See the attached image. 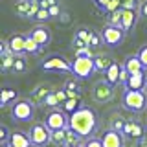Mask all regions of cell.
Instances as JSON below:
<instances>
[{
    "instance_id": "9",
    "label": "cell",
    "mask_w": 147,
    "mask_h": 147,
    "mask_svg": "<svg viewBox=\"0 0 147 147\" xmlns=\"http://www.w3.org/2000/svg\"><path fill=\"white\" fill-rule=\"evenodd\" d=\"M44 70H55V72H68L72 74V63H68L61 55H52L42 63Z\"/></svg>"
},
{
    "instance_id": "7",
    "label": "cell",
    "mask_w": 147,
    "mask_h": 147,
    "mask_svg": "<svg viewBox=\"0 0 147 147\" xmlns=\"http://www.w3.org/2000/svg\"><path fill=\"white\" fill-rule=\"evenodd\" d=\"M92 98L98 103H109L110 99L114 98V85L105 79V81H98L92 88Z\"/></svg>"
},
{
    "instance_id": "24",
    "label": "cell",
    "mask_w": 147,
    "mask_h": 147,
    "mask_svg": "<svg viewBox=\"0 0 147 147\" xmlns=\"http://www.w3.org/2000/svg\"><path fill=\"white\" fill-rule=\"evenodd\" d=\"M26 68H28V63H26V59H24V55H15V63H13V72L15 74H24L26 72Z\"/></svg>"
},
{
    "instance_id": "18",
    "label": "cell",
    "mask_w": 147,
    "mask_h": 147,
    "mask_svg": "<svg viewBox=\"0 0 147 147\" xmlns=\"http://www.w3.org/2000/svg\"><path fill=\"white\" fill-rule=\"evenodd\" d=\"M9 144H11L13 147H33L31 138L28 134H24V132H11Z\"/></svg>"
},
{
    "instance_id": "5",
    "label": "cell",
    "mask_w": 147,
    "mask_h": 147,
    "mask_svg": "<svg viewBox=\"0 0 147 147\" xmlns=\"http://www.w3.org/2000/svg\"><path fill=\"white\" fill-rule=\"evenodd\" d=\"M127 31L123 30L121 26H114V24H107L101 31V37H103V44H107L109 48H116L123 42Z\"/></svg>"
},
{
    "instance_id": "14",
    "label": "cell",
    "mask_w": 147,
    "mask_h": 147,
    "mask_svg": "<svg viewBox=\"0 0 147 147\" xmlns=\"http://www.w3.org/2000/svg\"><path fill=\"white\" fill-rule=\"evenodd\" d=\"M7 46L11 50V53H15V55L26 53V35H22V33L11 35L7 39Z\"/></svg>"
},
{
    "instance_id": "2",
    "label": "cell",
    "mask_w": 147,
    "mask_h": 147,
    "mask_svg": "<svg viewBox=\"0 0 147 147\" xmlns=\"http://www.w3.org/2000/svg\"><path fill=\"white\" fill-rule=\"evenodd\" d=\"M121 105L123 109L129 110L132 114H138V112H144L145 107H147V94L145 90H131V88H125L121 96Z\"/></svg>"
},
{
    "instance_id": "8",
    "label": "cell",
    "mask_w": 147,
    "mask_h": 147,
    "mask_svg": "<svg viewBox=\"0 0 147 147\" xmlns=\"http://www.w3.org/2000/svg\"><path fill=\"white\" fill-rule=\"evenodd\" d=\"M44 123L50 127V131H61V129H66L68 127V118H66V114L61 112L59 109H55V110H50L48 114L44 116Z\"/></svg>"
},
{
    "instance_id": "31",
    "label": "cell",
    "mask_w": 147,
    "mask_h": 147,
    "mask_svg": "<svg viewBox=\"0 0 147 147\" xmlns=\"http://www.w3.org/2000/svg\"><path fill=\"white\" fill-rule=\"evenodd\" d=\"M9 138H11V132H9L7 125H0V144H7Z\"/></svg>"
},
{
    "instance_id": "42",
    "label": "cell",
    "mask_w": 147,
    "mask_h": 147,
    "mask_svg": "<svg viewBox=\"0 0 147 147\" xmlns=\"http://www.w3.org/2000/svg\"><path fill=\"white\" fill-rule=\"evenodd\" d=\"M109 2H110V0H94V4H96V6H98L99 9H105Z\"/></svg>"
},
{
    "instance_id": "12",
    "label": "cell",
    "mask_w": 147,
    "mask_h": 147,
    "mask_svg": "<svg viewBox=\"0 0 147 147\" xmlns=\"http://www.w3.org/2000/svg\"><path fill=\"white\" fill-rule=\"evenodd\" d=\"M123 134H125V138H129V140H140V138L145 136V129H144L142 123L127 119L125 129H123Z\"/></svg>"
},
{
    "instance_id": "20",
    "label": "cell",
    "mask_w": 147,
    "mask_h": 147,
    "mask_svg": "<svg viewBox=\"0 0 147 147\" xmlns=\"http://www.w3.org/2000/svg\"><path fill=\"white\" fill-rule=\"evenodd\" d=\"M17 98H18L17 90H13V88H4L2 94H0V107H7L9 103H15Z\"/></svg>"
},
{
    "instance_id": "43",
    "label": "cell",
    "mask_w": 147,
    "mask_h": 147,
    "mask_svg": "<svg viewBox=\"0 0 147 147\" xmlns=\"http://www.w3.org/2000/svg\"><path fill=\"white\" fill-rule=\"evenodd\" d=\"M64 147H83V145H77V144H70V145H64Z\"/></svg>"
},
{
    "instance_id": "28",
    "label": "cell",
    "mask_w": 147,
    "mask_h": 147,
    "mask_svg": "<svg viewBox=\"0 0 147 147\" xmlns=\"http://www.w3.org/2000/svg\"><path fill=\"white\" fill-rule=\"evenodd\" d=\"M44 105L46 107H57V105H61V101H59V98H57V94L52 90L48 96H46V99H44Z\"/></svg>"
},
{
    "instance_id": "34",
    "label": "cell",
    "mask_w": 147,
    "mask_h": 147,
    "mask_svg": "<svg viewBox=\"0 0 147 147\" xmlns=\"http://www.w3.org/2000/svg\"><path fill=\"white\" fill-rule=\"evenodd\" d=\"M64 88H66L68 92H76V94H79V85H77V81H74V79L64 83Z\"/></svg>"
},
{
    "instance_id": "36",
    "label": "cell",
    "mask_w": 147,
    "mask_h": 147,
    "mask_svg": "<svg viewBox=\"0 0 147 147\" xmlns=\"http://www.w3.org/2000/svg\"><path fill=\"white\" fill-rule=\"evenodd\" d=\"M129 77H131V74L127 72L125 66H121V74H119V85H125V83L129 81Z\"/></svg>"
},
{
    "instance_id": "44",
    "label": "cell",
    "mask_w": 147,
    "mask_h": 147,
    "mask_svg": "<svg viewBox=\"0 0 147 147\" xmlns=\"http://www.w3.org/2000/svg\"><path fill=\"white\" fill-rule=\"evenodd\" d=\"M2 147H13V145H11V144L7 142V144H2Z\"/></svg>"
},
{
    "instance_id": "23",
    "label": "cell",
    "mask_w": 147,
    "mask_h": 147,
    "mask_svg": "<svg viewBox=\"0 0 147 147\" xmlns=\"http://www.w3.org/2000/svg\"><path fill=\"white\" fill-rule=\"evenodd\" d=\"M30 7H31V0H18L17 6H15V13L20 17H28Z\"/></svg>"
},
{
    "instance_id": "40",
    "label": "cell",
    "mask_w": 147,
    "mask_h": 147,
    "mask_svg": "<svg viewBox=\"0 0 147 147\" xmlns=\"http://www.w3.org/2000/svg\"><path fill=\"white\" fill-rule=\"evenodd\" d=\"M121 7H138V0H121Z\"/></svg>"
},
{
    "instance_id": "15",
    "label": "cell",
    "mask_w": 147,
    "mask_h": 147,
    "mask_svg": "<svg viewBox=\"0 0 147 147\" xmlns=\"http://www.w3.org/2000/svg\"><path fill=\"white\" fill-rule=\"evenodd\" d=\"M123 86H125V88H131V90H145V86H147L145 72H140V74H131L129 81H127Z\"/></svg>"
},
{
    "instance_id": "26",
    "label": "cell",
    "mask_w": 147,
    "mask_h": 147,
    "mask_svg": "<svg viewBox=\"0 0 147 147\" xmlns=\"http://www.w3.org/2000/svg\"><path fill=\"white\" fill-rule=\"evenodd\" d=\"M63 109H64V112H68V114L76 112V110L79 109V98H68L63 103Z\"/></svg>"
},
{
    "instance_id": "29",
    "label": "cell",
    "mask_w": 147,
    "mask_h": 147,
    "mask_svg": "<svg viewBox=\"0 0 147 147\" xmlns=\"http://www.w3.org/2000/svg\"><path fill=\"white\" fill-rule=\"evenodd\" d=\"M48 18H52L50 11H48V9H44V7H40L39 11H37V15L33 17V20H37V22H46Z\"/></svg>"
},
{
    "instance_id": "37",
    "label": "cell",
    "mask_w": 147,
    "mask_h": 147,
    "mask_svg": "<svg viewBox=\"0 0 147 147\" xmlns=\"http://www.w3.org/2000/svg\"><path fill=\"white\" fill-rule=\"evenodd\" d=\"M55 94H57V98H59V101H61V105L68 99V92H66V88H59V90H55Z\"/></svg>"
},
{
    "instance_id": "39",
    "label": "cell",
    "mask_w": 147,
    "mask_h": 147,
    "mask_svg": "<svg viewBox=\"0 0 147 147\" xmlns=\"http://www.w3.org/2000/svg\"><path fill=\"white\" fill-rule=\"evenodd\" d=\"M48 11H50V15H52V17H59V15H61V7H59V4H53V6H50Z\"/></svg>"
},
{
    "instance_id": "25",
    "label": "cell",
    "mask_w": 147,
    "mask_h": 147,
    "mask_svg": "<svg viewBox=\"0 0 147 147\" xmlns=\"http://www.w3.org/2000/svg\"><path fill=\"white\" fill-rule=\"evenodd\" d=\"M52 142L57 145L64 147L66 145V129H61V131H53L52 132Z\"/></svg>"
},
{
    "instance_id": "33",
    "label": "cell",
    "mask_w": 147,
    "mask_h": 147,
    "mask_svg": "<svg viewBox=\"0 0 147 147\" xmlns=\"http://www.w3.org/2000/svg\"><path fill=\"white\" fill-rule=\"evenodd\" d=\"M101 42H103V37H101V33H94V31H92V37H90V48H98Z\"/></svg>"
},
{
    "instance_id": "4",
    "label": "cell",
    "mask_w": 147,
    "mask_h": 147,
    "mask_svg": "<svg viewBox=\"0 0 147 147\" xmlns=\"http://www.w3.org/2000/svg\"><path fill=\"white\" fill-rule=\"evenodd\" d=\"M11 116L17 121H31L35 116V103L31 99H17L11 107Z\"/></svg>"
},
{
    "instance_id": "45",
    "label": "cell",
    "mask_w": 147,
    "mask_h": 147,
    "mask_svg": "<svg viewBox=\"0 0 147 147\" xmlns=\"http://www.w3.org/2000/svg\"><path fill=\"white\" fill-rule=\"evenodd\" d=\"M31 2H40V0H31Z\"/></svg>"
},
{
    "instance_id": "21",
    "label": "cell",
    "mask_w": 147,
    "mask_h": 147,
    "mask_svg": "<svg viewBox=\"0 0 147 147\" xmlns=\"http://www.w3.org/2000/svg\"><path fill=\"white\" fill-rule=\"evenodd\" d=\"M94 63H96V70L98 72H107V68L114 61L110 57H107V55H94Z\"/></svg>"
},
{
    "instance_id": "17",
    "label": "cell",
    "mask_w": 147,
    "mask_h": 147,
    "mask_svg": "<svg viewBox=\"0 0 147 147\" xmlns=\"http://www.w3.org/2000/svg\"><path fill=\"white\" fill-rule=\"evenodd\" d=\"M52 92V88H50V85H39L37 88L30 94V99L33 101L35 105H44V99L46 96Z\"/></svg>"
},
{
    "instance_id": "22",
    "label": "cell",
    "mask_w": 147,
    "mask_h": 147,
    "mask_svg": "<svg viewBox=\"0 0 147 147\" xmlns=\"http://www.w3.org/2000/svg\"><path fill=\"white\" fill-rule=\"evenodd\" d=\"M40 50H42V46H40V44L33 39V37L28 33V35H26V53L37 55V53H40Z\"/></svg>"
},
{
    "instance_id": "1",
    "label": "cell",
    "mask_w": 147,
    "mask_h": 147,
    "mask_svg": "<svg viewBox=\"0 0 147 147\" xmlns=\"http://www.w3.org/2000/svg\"><path fill=\"white\" fill-rule=\"evenodd\" d=\"M68 127L74 129L79 136H90L98 127V114L90 107H79L68 116Z\"/></svg>"
},
{
    "instance_id": "3",
    "label": "cell",
    "mask_w": 147,
    "mask_h": 147,
    "mask_svg": "<svg viewBox=\"0 0 147 147\" xmlns=\"http://www.w3.org/2000/svg\"><path fill=\"white\" fill-rule=\"evenodd\" d=\"M96 70V63L92 55H76L72 63V74L76 79H88Z\"/></svg>"
},
{
    "instance_id": "38",
    "label": "cell",
    "mask_w": 147,
    "mask_h": 147,
    "mask_svg": "<svg viewBox=\"0 0 147 147\" xmlns=\"http://www.w3.org/2000/svg\"><path fill=\"white\" fill-rule=\"evenodd\" d=\"M138 11H140V17L147 18V0H142V2L138 4Z\"/></svg>"
},
{
    "instance_id": "13",
    "label": "cell",
    "mask_w": 147,
    "mask_h": 147,
    "mask_svg": "<svg viewBox=\"0 0 147 147\" xmlns=\"http://www.w3.org/2000/svg\"><path fill=\"white\" fill-rule=\"evenodd\" d=\"M30 35L33 37V39L42 46V48H46V46L50 44V40H52V31H50L46 26H35V28H31Z\"/></svg>"
},
{
    "instance_id": "35",
    "label": "cell",
    "mask_w": 147,
    "mask_h": 147,
    "mask_svg": "<svg viewBox=\"0 0 147 147\" xmlns=\"http://www.w3.org/2000/svg\"><path fill=\"white\" fill-rule=\"evenodd\" d=\"M138 57H140V61L144 63V66L147 68V44L142 46V48L138 50Z\"/></svg>"
},
{
    "instance_id": "27",
    "label": "cell",
    "mask_w": 147,
    "mask_h": 147,
    "mask_svg": "<svg viewBox=\"0 0 147 147\" xmlns=\"http://www.w3.org/2000/svg\"><path fill=\"white\" fill-rule=\"evenodd\" d=\"M107 22L114 24V26H121V7L112 11V13H107Z\"/></svg>"
},
{
    "instance_id": "41",
    "label": "cell",
    "mask_w": 147,
    "mask_h": 147,
    "mask_svg": "<svg viewBox=\"0 0 147 147\" xmlns=\"http://www.w3.org/2000/svg\"><path fill=\"white\" fill-rule=\"evenodd\" d=\"M53 4H57V0H40L39 6H40V7H44V9H48L50 6H53Z\"/></svg>"
},
{
    "instance_id": "6",
    "label": "cell",
    "mask_w": 147,
    "mask_h": 147,
    "mask_svg": "<svg viewBox=\"0 0 147 147\" xmlns=\"http://www.w3.org/2000/svg\"><path fill=\"white\" fill-rule=\"evenodd\" d=\"M30 138L35 147L48 145L52 142V131H50V127L46 123H33L30 129Z\"/></svg>"
},
{
    "instance_id": "19",
    "label": "cell",
    "mask_w": 147,
    "mask_h": 147,
    "mask_svg": "<svg viewBox=\"0 0 147 147\" xmlns=\"http://www.w3.org/2000/svg\"><path fill=\"white\" fill-rule=\"evenodd\" d=\"M121 66H123V64H119V63H112V64L107 68V72H105V79H107L110 85H118V83H119Z\"/></svg>"
},
{
    "instance_id": "16",
    "label": "cell",
    "mask_w": 147,
    "mask_h": 147,
    "mask_svg": "<svg viewBox=\"0 0 147 147\" xmlns=\"http://www.w3.org/2000/svg\"><path fill=\"white\" fill-rule=\"evenodd\" d=\"M123 66L127 68L129 74H140V72H145L147 68L144 66V63L140 61V57L136 55H129V57L125 59V63H123Z\"/></svg>"
},
{
    "instance_id": "11",
    "label": "cell",
    "mask_w": 147,
    "mask_h": 147,
    "mask_svg": "<svg viewBox=\"0 0 147 147\" xmlns=\"http://www.w3.org/2000/svg\"><path fill=\"white\" fill-rule=\"evenodd\" d=\"M138 17H140L138 7H121V28L125 31H131L136 26Z\"/></svg>"
},
{
    "instance_id": "30",
    "label": "cell",
    "mask_w": 147,
    "mask_h": 147,
    "mask_svg": "<svg viewBox=\"0 0 147 147\" xmlns=\"http://www.w3.org/2000/svg\"><path fill=\"white\" fill-rule=\"evenodd\" d=\"M125 123H127V119H123V118H116V119H112V123H110V129L123 132V129H125Z\"/></svg>"
},
{
    "instance_id": "32",
    "label": "cell",
    "mask_w": 147,
    "mask_h": 147,
    "mask_svg": "<svg viewBox=\"0 0 147 147\" xmlns=\"http://www.w3.org/2000/svg\"><path fill=\"white\" fill-rule=\"evenodd\" d=\"M83 147H103V142H101V138H88V140L83 144Z\"/></svg>"
},
{
    "instance_id": "10",
    "label": "cell",
    "mask_w": 147,
    "mask_h": 147,
    "mask_svg": "<svg viewBox=\"0 0 147 147\" xmlns=\"http://www.w3.org/2000/svg\"><path fill=\"white\" fill-rule=\"evenodd\" d=\"M101 142H103V147H123V144H125V134L119 132V131H114V129H109V131L103 132Z\"/></svg>"
}]
</instances>
